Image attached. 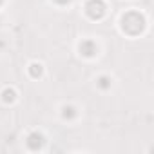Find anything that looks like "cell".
Instances as JSON below:
<instances>
[{
    "label": "cell",
    "instance_id": "cell-4",
    "mask_svg": "<svg viewBox=\"0 0 154 154\" xmlns=\"http://www.w3.org/2000/svg\"><path fill=\"white\" fill-rule=\"evenodd\" d=\"M76 114H78V112H76V109H74L72 105H63V107H62V116H63L65 120H72Z\"/></svg>",
    "mask_w": 154,
    "mask_h": 154
},
{
    "label": "cell",
    "instance_id": "cell-5",
    "mask_svg": "<svg viewBox=\"0 0 154 154\" xmlns=\"http://www.w3.org/2000/svg\"><path fill=\"white\" fill-rule=\"evenodd\" d=\"M96 85L100 87V89H109L111 87V78H109V76H100V78H98V82H96Z\"/></svg>",
    "mask_w": 154,
    "mask_h": 154
},
{
    "label": "cell",
    "instance_id": "cell-7",
    "mask_svg": "<svg viewBox=\"0 0 154 154\" xmlns=\"http://www.w3.org/2000/svg\"><path fill=\"white\" fill-rule=\"evenodd\" d=\"M54 2H56V4H60V6H63V4H69L71 0H54Z\"/></svg>",
    "mask_w": 154,
    "mask_h": 154
},
{
    "label": "cell",
    "instance_id": "cell-3",
    "mask_svg": "<svg viewBox=\"0 0 154 154\" xmlns=\"http://www.w3.org/2000/svg\"><path fill=\"white\" fill-rule=\"evenodd\" d=\"M80 53L84 56H94L98 53V47L93 40H84V42H80Z\"/></svg>",
    "mask_w": 154,
    "mask_h": 154
},
{
    "label": "cell",
    "instance_id": "cell-1",
    "mask_svg": "<svg viewBox=\"0 0 154 154\" xmlns=\"http://www.w3.org/2000/svg\"><path fill=\"white\" fill-rule=\"evenodd\" d=\"M85 11L91 18H102L105 13V4L102 0H89L87 6H85Z\"/></svg>",
    "mask_w": 154,
    "mask_h": 154
},
{
    "label": "cell",
    "instance_id": "cell-8",
    "mask_svg": "<svg viewBox=\"0 0 154 154\" xmlns=\"http://www.w3.org/2000/svg\"><path fill=\"white\" fill-rule=\"evenodd\" d=\"M0 47H4V42H0Z\"/></svg>",
    "mask_w": 154,
    "mask_h": 154
},
{
    "label": "cell",
    "instance_id": "cell-9",
    "mask_svg": "<svg viewBox=\"0 0 154 154\" xmlns=\"http://www.w3.org/2000/svg\"><path fill=\"white\" fill-rule=\"evenodd\" d=\"M2 2H4V0H0V4H2Z\"/></svg>",
    "mask_w": 154,
    "mask_h": 154
},
{
    "label": "cell",
    "instance_id": "cell-6",
    "mask_svg": "<svg viewBox=\"0 0 154 154\" xmlns=\"http://www.w3.org/2000/svg\"><path fill=\"white\" fill-rule=\"evenodd\" d=\"M2 100H4V102H13V100H15V91H13V89H6V91L2 93Z\"/></svg>",
    "mask_w": 154,
    "mask_h": 154
},
{
    "label": "cell",
    "instance_id": "cell-2",
    "mask_svg": "<svg viewBox=\"0 0 154 154\" xmlns=\"http://www.w3.org/2000/svg\"><path fill=\"white\" fill-rule=\"evenodd\" d=\"M26 143H27V147H29L31 150L42 149V145H44V136H42V134H38V132H31V134L27 136Z\"/></svg>",
    "mask_w": 154,
    "mask_h": 154
}]
</instances>
